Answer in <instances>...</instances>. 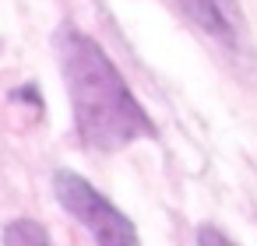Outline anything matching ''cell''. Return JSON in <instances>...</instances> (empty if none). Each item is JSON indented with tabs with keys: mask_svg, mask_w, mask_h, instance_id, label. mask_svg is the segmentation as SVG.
Returning a JSON list of instances; mask_svg holds the SVG:
<instances>
[{
	"mask_svg": "<svg viewBox=\"0 0 257 246\" xmlns=\"http://www.w3.org/2000/svg\"><path fill=\"white\" fill-rule=\"evenodd\" d=\"M60 74L67 85L74 134L92 151H120L134 141L155 137V123L109 60V53L74 25H60L57 32Z\"/></svg>",
	"mask_w": 257,
	"mask_h": 246,
	"instance_id": "obj_1",
	"label": "cell"
},
{
	"mask_svg": "<svg viewBox=\"0 0 257 246\" xmlns=\"http://www.w3.org/2000/svg\"><path fill=\"white\" fill-rule=\"evenodd\" d=\"M53 193H57V204L74 221H81V228L99 246H141L134 221L102 190H95L85 176H78L71 169H57L53 172Z\"/></svg>",
	"mask_w": 257,
	"mask_h": 246,
	"instance_id": "obj_2",
	"label": "cell"
},
{
	"mask_svg": "<svg viewBox=\"0 0 257 246\" xmlns=\"http://www.w3.org/2000/svg\"><path fill=\"white\" fill-rule=\"evenodd\" d=\"M173 4L204 39L222 46L229 57L246 53V32L236 0H173Z\"/></svg>",
	"mask_w": 257,
	"mask_h": 246,
	"instance_id": "obj_3",
	"label": "cell"
},
{
	"mask_svg": "<svg viewBox=\"0 0 257 246\" xmlns=\"http://www.w3.org/2000/svg\"><path fill=\"white\" fill-rule=\"evenodd\" d=\"M4 246H53V239L36 218H15L4 225Z\"/></svg>",
	"mask_w": 257,
	"mask_h": 246,
	"instance_id": "obj_4",
	"label": "cell"
},
{
	"mask_svg": "<svg viewBox=\"0 0 257 246\" xmlns=\"http://www.w3.org/2000/svg\"><path fill=\"white\" fill-rule=\"evenodd\" d=\"M197 246H236L222 228H215V225H201L197 228Z\"/></svg>",
	"mask_w": 257,
	"mask_h": 246,
	"instance_id": "obj_5",
	"label": "cell"
}]
</instances>
